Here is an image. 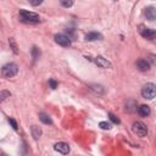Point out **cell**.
<instances>
[{
    "instance_id": "obj_1",
    "label": "cell",
    "mask_w": 156,
    "mask_h": 156,
    "mask_svg": "<svg viewBox=\"0 0 156 156\" xmlns=\"http://www.w3.org/2000/svg\"><path fill=\"white\" fill-rule=\"evenodd\" d=\"M20 20L22 22H28V23H37L40 21L39 15L27 11V10H20Z\"/></svg>"
},
{
    "instance_id": "obj_2",
    "label": "cell",
    "mask_w": 156,
    "mask_h": 156,
    "mask_svg": "<svg viewBox=\"0 0 156 156\" xmlns=\"http://www.w3.org/2000/svg\"><path fill=\"white\" fill-rule=\"evenodd\" d=\"M18 72V66L16 63H7L1 68V74L4 78H12Z\"/></svg>"
},
{
    "instance_id": "obj_3",
    "label": "cell",
    "mask_w": 156,
    "mask_h": 156,
    "mask_svg": "<svg viewBox=\"0 0 156 156\" xmlns=\"http://www.w3.org/2000/svg\"><path fill=\"white\" fill-rule=\"evenodd\" d=\"M141 95H143V98H145L147 100H152L156 95V85L154 83L145 84L141 89Z\"/></svg>"
},
{
    "instance_id": "obj_4",
    "label": "cell",
    "mask_w": 156,
    "mask_h": 156,
    "mask_svg": "<svg viewBox=\"0 0 156 156\" xmlns=\"http://www.w3.org/2000/svg\"><path fill=\"white\" fill-rule=\"evenodd\" d=\"M132 130H133L138 136H140V138H143V136H145V135L147 134V127H146V124L143 123V122H140V121H136V122L133 123Z\"/></svg>"
},
{
    "instance_id": "obj_5",
    "label": "cell",
    "mask_w": 156,
    "mask_h": 156,
    "mask_svg": "<svg viewBox=\"0 0 156 156\" xmlns=\"http://www.w3.org/2000/svg\"><path fill=\"white\" fill-rule=\"evenodd\" d=\"M139 28H140L139 32H140V34H141L143 38H145V39H147V40H154V39H155L156 32H155L154 29H151V28H145V27H143V26H140Z\"/></svg>"
},
{
    "instance_id": "obj_6",
    "label": "cell",
    "mask_w": 156,
    "mask_h": 156,
    "mask_svg": "<svg viewBox=\"0 0 156 156\" xmlns=\"http://www.w3.org/2000/svg\"><path fill=\"white\" fill-rule=\"evenodd\" d=\"M55 41L58 45L63 46V48H68L71 45V39L65 34H56L55 35Z\"/></svg>"
},
{
    "instance_id": "obj_7",
    "label": "cell",
    "mask_w": 156,
    "mask_h": 156,
    "mask_svg": "<svg viewBox=\"0 0 156 156\" xmlns=\"http://www.w3.org/2000/svg\"><path fill=\"white\" fill-rule=\"evenodd\" d=\"M54 149H55L57 152L62 154V155H67V154L69 152V150H71L69 145H68L67 143H65V141H60V143H56V144L54 145Z\"/></svg>"
},
{
    "instance_id": "obj_8",
    "label": "cell",
    "mask_w": 156,
    "mask_h": 156,
    "mask_svg": "<svg viewBox=\"0 0 156 156\" xmlns=\"http://www.w3.org/2000/svg\"><path fill=\"white\" fill-rule=\"evenodd\" d=\"M95 63L101 68H110L111 67V63L102 56H96L95 57Z\"/></svg>"
},
{
    "instance_id": "obj_9",
    "label": "cell",
    "mask_w": 156,
    "mask_h": 156,
    "mask_svg": "<svg viewBox=\"0 0 156 156\" xmlns=\"http://www.w3.org/2000/svg\"><path fill=\"white\" fill-rule=\"evenodd\" d=\"M136 67H138L141 72H145V71H149V68H150V63H149L146 60L140 58V60L136 61Z\"/></svg>"
},
{
    "instance_id": "obj_10",
    "label": "cell",
    "mask_w": 156,
    "mask_h": 156,
    "mask_svg": "<svg viewBox=\"0 0 156 156\" xmlns=\"http://www.w3.org/2000/svg\"><path fill=\"white\" fill-rule=\"evenodd\" d=\"M150 112H151V110H150V107H149L147 105H140V106L138 107V113H139L141 117H147V116L150 115Z\"/></svg>"
},
{
    "instance_id": "obj_11",
    "label": "cell",
    "mask_w": 156,
    "mask_h": 156,
    "mask_svg": "<svg viewBox=\"0 0 156 156\" xmlns=\"http://www.w3.org/2000/svg\"><path fill=\"white\" fill-rule=\"evenodd\" d=\"M101 38H102V35L100 33H96V32H90L85 35V40H88V41H95V40H99Z\"/></svg>"
},
{
    "instance_id": "obj_12",
    "label": "cell",
    "mask_w": 156,
    "mask_h": 156,
    "mask_svg": "<svg viewBox=\"0 0 156 156\" xmlns=\"http://www.w3.org/2000/svg\"><path fill=\"white\" fill-rule=\"evenodd\" d=\"M145 15H146V18H147L149 21H154V20L156 18V11H155V7H152V6L147 7L146 11H145Z\"/></svg>"
},
{
    "instance_id": "obj_13",
    "label": "cell",
    "mask_w": 156,
    "mask_h": 156,
    "mask_svg": "<svg viewBox=\"0 0 156 156\" xmlns=\"http://www.w3.org/2000/svg\"><path fill=\"white\" fill-rule=\"evenodd\" d=\"M30 130H32V136H33L35 140L40 138V135H41V128H40L39 126H32Z\"/></svg>"
},
{
    "instance_id": "obj_14",
    "label": "cell",
    "mask_w": 156,
    "mask_h": 156,
    "mask_svg": "<svg viewBox=\"0 0 156 156\" xmlns=\"http://www.w3.org/2000/svg\"><path fill=\"white\" fill-rule=\"evenodd\" d=\"M39 119H40L44 124H52V121H51V118L49 117V115H46V113H44V112H40V113H39Z\"/></svg>"
},
{
    "instance_id": "obj_15",
    "label": "cell",
    "mask_w": 156,
    "mask_h": 156,
    "mask_svg": "<svg viewBox=\"0 0 156 156\" xmlns=\"http://www.w3.org/2000/svg\"><path fill=\"white\" fill-rule=\"evenodd\" d=\"M90 89H91L94 93L99 94V95L104 94V88H102V85H100V84H91V85H90Z\"/></svg>"
},
{
    "instance_id": "obj_16",
    "label": "cell",
    "mask_w": 156,
    "mask_h": 156,
    "mask_svg": "<svg viewBox=\"0 0 156 156\" xmlns=\"http://www.w3.org/2000/svg\"><path fill=\"white\" fill-rule=\"evenodd\" d=\"M10 95H11V93L9 90H1L0 91V104L2 101H5L7 98H10Z\"/></svg>"
},
{
    "instance_id": "obj_17",
    "label": "cell",
    "mask_w": 156,
    "mask_h": 156,
    "mask_svg": "<svg viewBox=\"0 0 156 156\" xmlns=\"http://www.w3.org/2000/svg\"><path fill=\"white\" fill-rule=\"evenodd\" d=\"M9 44H10V46H11L12 51H13L15 54H18V48H17V44H16V41H15L13 38H10V39H9Z\"/></svg>"
},
{
    "instance_id": "obj_18",
    "label": "cell",
    "mask_w": 156,
    "mask_h": 156,
    "mask_svg": "<svg viewBox=\"0 0 156 156\" xmlns=\"http://www.w3.org/2000/svg\"><path fill=\"white\" fill-rule=\"evenodd\" d=\"M32 56H33V60L35 61L37 58H39V56H40V50L37 48V46H33V49H32Z\"/></svg>"
},
{
    "instance_id": "obj_19",
    "label": "cell",
    "mask_w": 156,
    "mask_h": 156,
    "mask_svg": "<svg viewBox=\"0 0 156 156\" xmlns=\"http://www.w3.org/2000/svg\"><path fill=\"white\" fill-rule=\"evenodd\" d=\"M74 0H60V4L63 6V7H71L73 5Z\"/></svg>"
},
{
    "instance_id": "obj_20",
    "label": "cell",
    "mask_w": 156,
    "mask_h": 156,
    "mask_svg": "<svg viewBox=\"0 0 156 156\" xmlns=\"http://www.w3.org/2000/svg\"><path fill=\"white\" fill-rule=\"evenodd\" d=\"M108 117H110V119H111V121H112L115 124H119V123H121L119 118H118L116 115H113V113H111V112H110V113H108Z\"/></svg>"
},
{
    "instance_id": "obj_21",
    "label": "cell",
    "mask_w": 156,
    "mask_h": 156,
    "mask_svg": "<svg viewBox=\"0 0 156 156\" xmlns=\"http://www.w3.org/2000/svg\"><path fill=\"white\" fill-rule=\"evenodd\" d=\"M99 127L101 128V129H111V124L108 123V122H105V121H102V122H100L99 123Z\"/></svg>"
},
{
    "instance_id": "obj_22",
    "label": "cell",
    "mask_w": 156,
    "mask_h": 156,
    "mask_svg": "<svg viewBox=\"0 0 156 156\" xmlns=\"http://www.w3.org/2000/svg\"><path fill=\"white\" fill-rule=\"evenodd\" d=\"M9 123L12 126V128L15 129V130H17L18 129V126H17V122L13 119V118H9Z\"/></svg>"
},
{
    "instance_id": "obj_23",
    "label": "cell",
    "mask_w": 156,
    "mask_h": 156,
    "mask_svg": "<svg viewBox=\"0 0 156 156\" xmlns=\"http://www.w3.org/2000/svg\"><path fill=\"white\" fill-rule=\"evenodd\" d=\"M28 1H29V4L32 6H39L43 2V0H28Z\"/></svg>"
},
{
    "instance_id": "obj_24",
    "label": "cell",
    "mask_w": 156,
    "mask_h": 156,
    "mask_svg": "<svg viewBox=\"0 0 156 156\" xmlns=\"http://www.w3.org/2000/svg\"><path fill=\"white\" fill-rule=\"evenodd\" d=\"M49 84H50L51 89H56V87H57V82H56L55 79H50V80H49Z\"/></svg>"
},
{
    "instance_id": "obj_25",
    "label": "cell",
    "mask_w": 156,
    "mask_h": 156,
    "mask_svg": "<svg viewBox=\"0 0 156 156\" xmlns=\"http://www.w3.org/2000/svg\"><path fill=\"white\" fill-rule=\"evenodd\" d=\"M113 1H117V0H113Z\"/></svg>"
}]
</instances>
